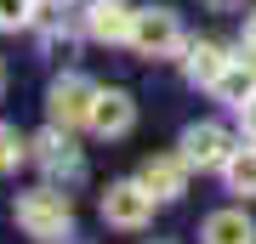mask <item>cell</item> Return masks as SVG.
Wrapping results in <instances>:
<instances>
[{"label":"cell","instance_id":"9c48e42d","mask_svg":"<svg viewBox=\"0 0 256 244\" xmlns=\"http://www.w3.org/2000/svg\"><path fill=\"white\" fill-rule=\"evenodd\" d=\"M137 182L154 193L160 205H165V199H182V188H188V159H182V154H176V159H148Z\"/></svg>","mask_w":256,"mask_h":244},{"label":"cell","instance_id":"5bb4252c","mask_svg":"<svg viewBox=\"0 0 256 244\" xmlns=\"http://www.w3.org/2000/svg\"><path fill=\"white\" fill-rule=\"evenodd\" d=\"M34 17V0H0V28H23Z\"/></svg>","mask_w":256,"mask_h":244},{"label":"cell","instance_id":"8fae6325","mask_svg":"<svg viewBox=\"0 0 256 244\" xmlns=\"http://www.w3.org/2000/svg\"><path fill=\"white\" fill-rule=\"evenodd\" d=\"M200 239L205 244H256V222L245 210H216V216H205Z\"/></svg>","mask_w":256,"mask_h":244},{"label":"cell","instance_id":"4fadbf2b","mask_svg":"<svg viewBox=\"0 0 256 244\" xmlns=\"http://www.w3.org/2000/svg\"><path fill=\"white\" fill-rule=\"evenodd\" d=\"M222 176H228V188H234V193L256 199V148H234L228 165H222Z\"/></svg>","mask_w":256,"mask_h":244},{"label":"cell","instance_id":"7a4b0ae2","mask_svg":"<svg viewBox=\"0 0 256 244\" xmlns=\"http://www.w3.org/2000/svg\"><path fill=\"white\" fill-rule=\"evenodd\" d=\"M131 45H137V57H176L182 51V23H176V11L165 6H148L137 11V23H131Z\"/></svg>","mask_w":256,"mask_h":244},{"label":"cell","instance_id":"52a82bcc","mask_svg":"<svg viewBox=\"0 0 256 244\" xmlns=\"http://www.w3.org/2000/svg\"><path fill=\"white\" fill-rule=\"evenodd\" d=\"M131 23H137V11H131L126 0H92V6H86V28H92V40H102V45L131 40Z\"/></svg>","mask_w":256,"mask_h":244},{"label":"cell","instance_id":"7c38bea8","mask_svg":"<svg viewBox=\"0 0 256 244\" xmlns=\"http://www.w3.org/2000/svg\"><path fill=\"white\" fill-rule=\"evenodd\" d=\"M210 91H216V97L228 102V108H245V102L256 97V68L245 63V57H234V63L222 68V80L210 85Z\"/></svg>","mask_w":256,"mask_h":244},{"label":"cell","instance_id":"3957f363","mask_svg":"<svg viewBox=\"0 0 256 244\" xmlns=\"http://www.w3.org/2000/svg\"><path fill=\"white\" fill-rule=\"evenodd\" d=\"M154 193L142 188V182H114L108 193H102V222H114V227H142L148 216H154Z\"/></svg>","mask_w":256,"mask_h":244},{"label":"cell","instance_id":"277c9868","mask_svg":"<svg viewBox=\"0 0 256 244\" xmlns=\"http://www.w3.org/2000/svg\"><path fill=\"white\" fill-rule=\"evenodd\" d=\"M234 154V136L222 131V125H188L182 131V159H188V171H222Z\"/></svg>","mask_w":256,"mask_h":244},{"label":"cell","instance_id":"5b68a950","mask_svg":"<svg viewBox=\"0 0 256 244\" xmlns=\"http://www.w3.org/2000/svg\"><path fill=\"white\" fill-rule=\"evenodd\" d=\"M52 119L57 125H86L92 119V102H97V85L86 80V74H63V80L52 85Z\"/></svg>","mask_w":256,"mask_h":244},{"label":"cell","instance_id":"9a60e30c","mask_svg":"<svg viewBox=\"0 0 256 244\" xmlns=\"http://www.w3.org/2000/svg\"><path fill=\"white\" fill-rule=\"evenodd\" d=\"M18 159H23V148H18V136H12L6 125H0V176H6V171H12V165H18Z\"/></svg>","mask_w":256,"mask_h":244},{"label":"cell","instance_id":"ba28073f","mask_svg":"<svg viewBox=\"0 0 256 244\" xmlns=\"http://www.w3.org/2000/svg\"><path fill=\"white\" fill-rule=\"evenodd\" d=\"M97 136H126L131 125H137V102L126 97V91H97L92 102V119H86Z\"/></svg>","mask_w":256,"mask_h":244},{"label":"cell","instance_id":"30bf717a","mask_svg":"<svg viewBox=\"0 0 256 244\" xmlns=\"http://www.w3.org/2000/svg\"><path fill=\"white\" fill-rule=\"evenodd\" d=\"M228 63H234V57L222 51L216 40H200V45H188V57H182V68H188V85H205V91L222 80V68H228Z\"/></svg>","mask_w":256,"mask_h":244},{"label":"cell","instance_id":"e0dca14e","mask_svg":"<svg viewBox=\"0 0 256 244\" xmlns=\"http://www.w3.org/2000/svg\"><path fill=\"white\" fill-rule=\"evenodd\" d=\"M239 114H245V136L256 142V97H250V102H245V108H239Z\"/></svg>","mask_w":256,"mask_h":244},{"label":"cell","instance_id":"2e32d148","mask_svg":"<svg viewBox=\"0 0 256 244\" xmlns=\"http://www.w3.org/2000/svg\"><path fill=\"white\" fill-rule=\"evenodd\" d=\"M245 63L256 68V11H250V23H245Z\"/></svg>","mask_w":256,"mask_h":244},{"label":"cell","instance_id":"ac0fdd59","mask_svg":"<svg viewBox=\"0 0 256 244\" xmlns=\"http://www.w3.org/2000/svg\"><path fill=\"white\" fill-rule=\"evenodd\" d=\"M0 91H6V63H0Z\"/></svg>","mask_w":256,"mask_h":244},{"label":"cell","instance_id":"6da1fadb","mask_svg":"<svg viewBox=\"0 0 256 244\" xmlns=\"http://www.w3.org/2000/svg\"><path fill=\"white\" fill-rule=\"evenodd\" d=\"M68 222H74L68 193H57V188L18 193V227H23L28 239H63V233H68Z\"/></svg>","mask_w":256,"mask_h":244},{"label":"cell","instance_id":"8992f818","mask_svg":"<svg viewBox=\"0 0 256 244\" xmlns=\"http://www.w3.org/2000/svg\"><path fill=\"white\" fill-rule=\"evenodd\" d=\"M34 159L46 165L52 176H63V182H80V171H86L80 148L68 142V125H57V131H46V136H34Z\"/></svg>","mask_w":256,"mask_h":244}]
</instances>
